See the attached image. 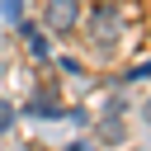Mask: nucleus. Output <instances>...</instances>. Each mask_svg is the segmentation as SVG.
<instances>
[{"label": "nucleus", "instance_id": "nucleus-4", "mask_svg": "<svg viewBox=\"0 0 151 151\" xmlns=\"http://www.w3.org/2000/svg\"><path fill=\"white\" fill-rule=\"evenodd\" d=\"M0 9H5V19L14 24V19H19V9H24V0H0Z\"/></svg>", "mask_w": 151, "mask_h": 151}, {"label": "nucleus", "instance_id": "nucleus-2", "mask_svg": "<svg viewBox=\"0 0 151 151\" xmlns=\"http://www.w3.org/2000/svg\"><path fill=\"white\" fill-rule=\"evenodd\" d=\"M118 28H123L118 5H94V14H90V33H94L99 42H113V38H118Z\"/></svg>", "mask_w": 151, "mask_h": 151}, {"label": "nucleus", "instance_id": "nucleus-3", "mask_svg": "<svg viewBox=\"0 0 151 151\" xmlns=\"http://www.w3.org/2000/svg\"><path fill=\"white\" fill-rule=\"evenodd\" d=\"M123 137H127L123 104H109V109H104V118H99V127H94V142H104V146H118Z\"/></svg>", "mask_w": 151, "mask_h": 151}, {"label": "nucleus", "instance_id": "nucleus-1", "mask_svg": "<svg viewBox=\"0 0 151 151\" xmlns=\"http://www.w3.org/2000/svg\"><path fill=\"white\" fill-rule=\"evenodd\" d=\"M42 24L52 33H71L80 24V0H47L42 5Z\"/></svg>", "mask_w": 151, "mask_h": 151}, {"label": "nucleus", "instance_id": "nucleus-5", "mask_svg": "<svg viewBox=\"0 0 151 151\" xmlns=\"http://www.w3.org/2000/svg\"><path fill=\"white\" fill-rule=\"evenodd\" d=\"M9 123H14V109H9V104H5V99H0V132H5V127H9Z\"/></svg>", "mask_w": 151, "mask_h": 151}, {"label": "nucleus", "instance_id": "nucleus-7", "mask_svg": "<svg viewBox=\"0 0 151 151\" xmlns=\"http://www.w3.org/2000/svg\"><path fill=\"white\" fill-rule=\"evenodd\" d=\"M142 113H146V123H151V99H146V104H142Z\"/></svg>", "mask_w": 151, "mask_h": 151}, {"label": "nucleus", "instance_id": "nucleus-6", "mask_svg": "<svg viewBox=\"0 0 151 151\" xmlns=\"http://www.w3.org/2000/svg\"><path fill=\"white\" fill-rule=\"evenodd\" d=\"M71 151H94V146H90V142H76V146H71Z\"/></svg>", "mask_w": 151, "mask_h": 151}]
</instances>
